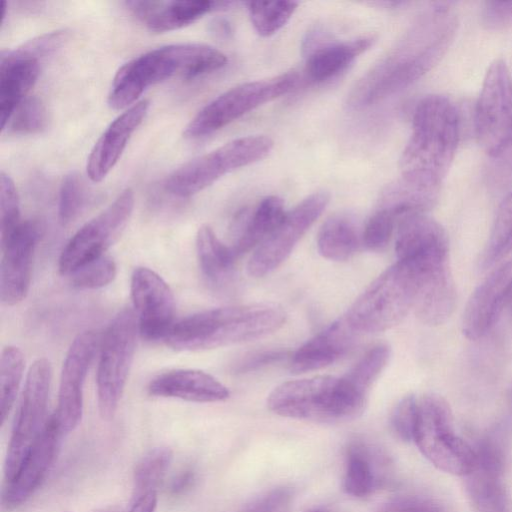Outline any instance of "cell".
<instances>
[{
  "mask_svg": "<svg viewBox=\"0 0 512 512\" xmlns=\"http://www.w3.org/2000/svg\"><path fill=\"white\" fill-rule=\"evenodd\" d=\"M291 496L292 491L289 488H277L252 500L239 512H274L285 505Z\"/></svg>",
  "mask_w": 512,
  "mask_h": 512,
  "instance_id": "obj_48",
  "label": "cell"
},
{
  "mask_svg": "<svg viewBox=\"0 0 512 512\" xmlns=\"http://www.w3.org/2000/svg\"><path fill=\"white\" fill-rule=\"evenodd\" d=\"M52 380L51 363L39 358L30 366L11 431L5 459V477L10 481L18 472L32 443L45 422Z\"/></svg>",
  "mask_w": 512,
  "mask_h": 512,
  "instance_id": "obj_12",
  "label": "cell"
},
{
  "mask_svg": "<svg viewBox=\"0 0 512 512\" xmlns=\"http://www.w3.org/2000/svg\"><path fill=\"white\" fill-rule=\"evenodd\" d=\"M272 148V139L264 135L234 139L175 169L167 177L165 189L178 197H190L225 174L262 160Z\"/></svg>",
  "mask_w": 512,
  "mask_h": 512,
  "instance_id": "obj_8",
  "label": "cell"
},
{
  "mask_svg": "<svg viewBox=\"0 0 512 512\" xmlns=\"http://www.w3.org/2000/svg\"><path fill=\"white\" fill-rule=\"evenodd\" d=\"M397 260L425 266L448 263V239L444 228L425 213H412L398 221Z\"/></svg>",
  "mask_w": 512,
  "mask_h": 512,
  "instance_id": "obj_21",
  "label": "cell"
},
{
  "mask_svg": "<svg viewBox=\"0 0 512 512\" xmlns=\"http://www.w3.org/2000/svg\"><path fill=\"white\" fill-rule=\"evenodd\" d=\"M413 441L430 463L446 473L464 477L474 465V448L456 433L450 406L439 395L417 398Z\"/></svg>",
  "mask_w": 512,
  "mask_h": 512,
  "instance_id": "obj_7",
  "label": "cell"
},
{
  "mask_svg": "<svg viewBox=\"0 0 512 512\" xmlns=\"http://www.w3.org/2000/svg\"><path fill=\"white\" fill-rule=\"evenodd\" d=\"M285 311L272 303L209 309L174 323L165 341L182 351L208 350L266 336L285 322Z\"/></svg>",
  "mask_w": 512,
  "mask_h": 512,
  "instance_id": "obj_4",
  "label": "cell"
},
{
  "mask_svg": "<svg viewBox=\"0 0 512 512\" xmlns=\"http://www.w3.org/2000/svg\"><path fill=\"white\" fill-rule=\"evenodd\" d=\"M232 2L207 0L126 1L128 10L149 30L167 32L188 26L203 15L229 7Z\"/></svg>",
  "mask_w": 512,
  "mask_h": 512,
  "instance_id": "obj_24",
  "label": "cell"
},
{
  "mask_svg": "<svg viewBox=\"0 0 512 512\" xmlns=\"http://www.w3.org/2000/svg\"><path fill=\"white\" fill-rule=\"evenodd\" d=\"M389 458L376 445L364 439L351 440L345 452L344 491L354 497H367L391 481Z\"/></svg>",
  "mask_w": 512,
  "mask_h": 512,
  "instance_id": "obj_22",
  "label": "cell"
},
{
  "mask_svg": "<svg viewBox=\"0 0 512 512\" xmlns=\"http://www.w3.org/2000/svg\"><path fill=\"white\" fill-rule=\"evenodd\" d=\"M381 512H445V509L427 496L402 495L385 504Z\"/></svg>",
  "mask_w": 512,
  "mask_h": 512,
  "instance_id": "obj_45",
  "label": "cell"
},
{
  "mask_svg": "<svg viewBox=\"0 0 512 512\" xmlns=\"http://www.w3.org/2000/svg\"><path fill=\"white\" fill-rule=\"evenodd\" d=\"M284 202L278 196L264 198L252 212H240L233 223V243L237 258L257 248L276 228L285 215Z\"/></svg>",
  "mask_w": 512,
  "mask_h": 512,
  "instance_id": "obj_28",
  "label": "cell"
},
{
  "mask_svg": "<svg viewBox=\"0 0 512 512\" xmlns=\"http://www.w3.org/2000/svg\"><path fill=\"white\" fill-rule=\"evenodd\" d=\"M157 492H150L138 498L131 499L128 512H155Z\"/></svg>",
  "mask_w": 512,
  "mask_h": 512,
  "instance_id": "obj_49",
  "label": "cell"
},
{
  "mask_svg": "<svg viewBox=\"0 0 512 512\" xmlns=\"http://www.w3.org/2000/svg\"><path fill=\"white\" fill-rule=\"evenodd\" d=\"M417 412V398L408 395L395 406L390 424L394 434L403 441H413Z\"/></svg>",
  "mask_w": 512,
  "mask_h": 512,
  "instance_id": "obj_44",
  "label": "cell"
},
{
  "mask_svg": "<svg viewBox=\"0 0 512 512\" xmlns=\"http://www.w3.org/2000/svg\"><path fill=\"white\" fill-rule=\"evenodd\" d=\"M117 266L112 257L103 255L70 274L71 284L81 290H95L109 285L115 279Z\"/></svg>",
  "mask_w": 512,
  "mask_h": 512,
  "instance_id": "obj_40",
  "label": "cell"
},
{
  "mask_svg": "<svg viewBox=\"0 0 512 512\" xmlns=\"http://www.w3.org/2000/svg\"><path fill=\"white\" fill-rule=\"evenodd\" d=\"M48 124V113L44 103L37 97L25 98L13 111L2 130L9 133L30 135L42 132Z\"/></svg>",
  "mask_w": 512,
  "mask_h": 512,
  "instance_id": "obj_39",
  "label": "cell"
},
{
  "mask_svg": "<svg viewBox=\"0 0 512 512\" xmlns=\"http://www.w3.org/2000/svg\"><path fill=\"white\" fill-rule=\"evenodd\" d=\"M102 335L95 330L78 334L71 343L62 365L58 402L53 413L64 434L73 431L83 415V388L89 368L99 352Z\"/></svg>",
  "mask_w": 512,
  "mask_h": 512,
  "instance_id": "obj_15",
  "label": "cell"
},
{
  "mask_svg": "<svg viewBox=\"0 0 512 512\" xmlns=\"http://www.w3.org/2000/svg\"><path fill=\"white\" fill-rule=\"evenodd\" d=\"M138 322L131 308L112 319L101 338L97 366V402L102 419L111 420L123 395L136 350Z\"/></svg>",
  "mask_w": 512,
  "mask_h": 512,
  "instance_id": "obj_9",
  "label": "cell"
},
{
  "mask_svg": "<svg viewBox=\"0 0 512 512\" xmlns=\"http://www.w3.org/2000/svg\"><path fill=\"white\" fill-rule=\"evenodd\" d=\"M24 368L25 358L22 351L12 345L4 347L0 358V414L2 425L15 403Z\"/></svg>",
  "mask_w": 512,
  "mask_h": 512,
  "instance_id": "obj_37",
  "label": "cell"
},
{
  "mask_svg": "<svg viewBox=\"0 0 512 512\" xmlns=\"http://www.w3.org/2000/svg\"><path fill=\"white\" fill-rule=\"evenodd\" d=\"M456 29V16L447 7H433L355 83L348 107H368L416 82L440 61Z\"/></svg>",
  "mask_w": 512,
  "mask_h": 512,
  "instance_id": "obj_1",
  "label": "cell"
},
{
  "mask_svg": "<svg viewBox=\"0 0 512 512\" xmlns=\"http://www.w3.org/2000/svg\"><path fill=\"white\" fill-rule=\"evenodd\" d=\"M474 127L481 148L497 157L512 147V77L503 59L488 67L475 106Z\"/></svg>",
  "mask_w": 512,
  "mask_h": 512,
  "instance_id": "obj_11",
  "label": "cell"
},
{
  "mask_svg": "<svg viewBox=\"0 0 512 512\" xmlns=\"http://www.w3.org/2000/svg\"><path fill=\"white\" fill-rule=\"evenodd\" d=\"M134 192L124 189L102 212L85 223L61 251L58 268L70 275L84 264L105 255L122 235L134 209Z\"/></svg>",
  "mask_w": 512,
  "mask_h": 512,
  "instance_id": "obj_13",
  "label": "cell"
},
{
  "mask_svg": "<svg viewBox=\"0 0 512 512\" xmlns=\"http://www.w3.org/2000/svg\"><path fill=\"white\" fill-rule=\"evenodd\" d=\"M196 251L201 271L209 283L226 284L233 276L237 256L224 244L208 225L199 228L196 235Z\"/></svg>",
  "mask_w": 512,
  "mask_h": 512,
  "instance_id": "obj_32",
  "label": "cell"
},
{
  "mask_svg": "<svg viewBox=\"0 0 512 512\" xmlns=\"http://www.w3.org/2000/svg\"><path fill=\"white\" fill-rule=\"evenodd\" d=\"M22 222L19 196L11 177L0 173V234L1 240L8 237Z\"/></svg>",
  "mask_w": 512,
  "mask_h": 512,
  "instance_id": "obj_42",
  "label": "cell"
},
{
  "mask_svg": "<svg viewBox=\"0 0 512 512\" xmlns=\"http://www.w3.org/2000/svg\"><path fill=\"white\" fill-rule=\"evenodd\" d=\"M152 396L210 403L226 400L230 392L212 375L195 369H175L155 377L148 386Z\"/></svg>",
  "mask_w": 512,
  "mask_h": 512,
  "instance_id": "obj_26",
  "label": "cell"
},
{
  "mask_svg": "<svg viewBox=\"0 0 512 512\" xmlns=\"http://www.w3.org/2000/svg\"><path fill=\"white\" fill-rule=\"evenodd\" d=\"M150 102L141 100L118 115L98 138L87 159L91 181H102L116 165L132 134L145 119Z\"/></svg>",
  "mask_w": 512,
  "mask_h": 512,
  "instance_id": "obj_23",
  "label": "cell"
},
{
  "mask_svg": "<svg viewBox=\"0 0 512 512\" xmlns=\"http://www.w3.org/2000/svg\"><path fill=\"white\" fill-rule=\"evenodd\" d=\"M299 82L295 71L237 85L204 106L184 130L186 138L207 136L239 119L255 108L294 89Z\"/></svg>",
  "mask_w": 512,
  "mask_h": 512,
  "instance_id": "obj_10",
  "label": "cell"
},
{
  "mask_svg": "<svg viewBox=\"0 0 512 512\" xmlns=\"http://www.w3.org/2000/svg\"><path fill=\"white\" fill-rule=\"evenodd\" d=\"M512 251V191L501 201L484 248L481 266L494 265Z\"/></svg>",
  "mask_w": 512,
  "mask_h": 512,
  "instance_id": "obj_36",
  "label": "cell"
},
{
  "mask_svg": "<svg viewBox=\"0 0 512 512\" xmlns=\"http://www.w3.org/2000/svg\"><path fill=\"white\" fill-rule=\"evenodd\" d=\"M509 397H510V400H511V402H512V387H511V389H510Z\"/></svg>",
  "mask_w": 512,
  "mask_h": 512,
  "instance_id": "obj_53",
  "label": "cell"
},
{
  "mask_svg": "<svg viewBox=\"0 0 512 512\" xmlns=\"http://www.w3.org/2000/svg\"><path fill=\"white\" fill-rule=\"evenodd\" d=\"M465 489L475 512H510L504 480L505 453L501 441L487 436L479 441Z\"/></svg>",
  "mask_w": 512,
  "mask_h": 512,
  "instance_id": "obj_16",
  "label": "cell"
},
{
  "mask_svg": "<svg viewBox=\"0 0 512 512\" xmlns=\"http://www.w3.org/2000/svg\"><path fill=\"white\" fill-rule=\"evenodd\" d=\"M373 37H361L350 41H323L306 52L305 72L314 82L329 80L344 71L372 44Z\"/></svg>",
  "mask_w": 512,
  "mask_h": 512,
  "instance_id": "obj_29",
  "label": "cell"
},
{
  "mask_svg": "<svg viewBox=\"0 0 512 512\" xmlns=\"http://www.w3.org/2000/svg\"><path fill=\"white\" fill-rule=\"evenodd\" d=\"M97 512H121V509H119L118 507H108Z\"/></svg>",
  "mask_w": 512,
  "mask_h": 512,
  "instance_id": "obj_52",
  "label": "cell"
},
{
  "mask_svg": "<svg viewBox=\"0 0 512 512\" xmlns=\"http://www.w3.org/2000/svg\"><path fill=\"white\" fill-rule=\"evenodd\" d=\"M172 460L173 451L167 446L156 447L147 452L134 470L132 499L157 492Z\"/></svg>",
  "mask_w": 512,
  "mask_h": 512,
  "instance_id": "obj_35",
  "label": "cell"
},
{
  "mask_svg": "<svg viewBox=\"0 0 512 512\" xmlns=\"http://www.w3.org/2000/svg\"><path fill=\"white\" fill-rule=\"evenodd\" d=\"M250 20L257 33L263 37L273 35L292 17L298 7L294 1L246 2Z\"/></svg>",
  "mask_w": 512,
  "mask_h": 512,
  "instance_id": "obj_38",
  "label": "cell"
},
{
  "mask_svg": "<svg viewBox=\"0 0 512 512\" xmlns=\"http://www.w3.org/2000/svg\"><path fill=\"white\" fill-rule=\"evenodd\" d=\"M435 198L436 192L423 190L401 178L381 191L376 209L388 212L399 221L408 214L425 213Z\"/></svg>",
  "mask_w": 512,
  "mask_h": 512,
  "instance_id": "obj_33",
  "label": "cell"
},
{
  "mask_svg": "<svg viewBox=\"0 0 512 512\" xmlns=\"http://www.w3.org/2000/svg\"><path fill=\"white\" fill-rule=\"evenodd\" d=\"M43 230L41 222L29 219L1 240L0 298L4 305H16L26 297L35 249Z\"/></svg>",
  "mask_w": 512,
  "mask_h": 512,
  "instance_id": "obj_17",
  "label": "cell"
},
{
  "mask_svg": "<svg viewBox=\"0 0 512 512\" xmlns=\"http://www.w3.org/2000/svg\"><path fill=\"white\" fill-rule=\"evenodd\" d=\"M456 304V290L449 267L432 275L422 287L414 307L417 318L429 326L445 323Z\"/></svg>",
  "mask_w": 512,
  "mask_h": 512,
  "instance_id": "obj_31",
  "label": "cell"
},
{
  "mask_svg": "<svg viewBox=\"0 0 512 512\" xmlns=\"http://www.w3.org/2000/svg\"><path fill=\"white\" fill-rule=\"evenodd\" d=\"M329 200L330 195L327 192L317 191L286 212L280 223L250 257L248 273L254 277H262L279 267L325 210Z\"/></svg>",
  "mask_w": 512,
  "mask_h": 512,
  "instance_id": "obj_14",
  "label": "cell"
},
{
  "mask_svg": "<svg viewBox=\"0 0 512 512\" xmlns=\"http://www.w3.org/2000/svg\"><path fill=\"white\" fill-rule=\"evenodd\" d=\"M460 140V116L454 102L439 94L422 98L412 118V132L400 157L401 178L437 192L454 160Z\"/></svg>",
  "mask_w": 512,
  "mask_h": 512,
  "instance_id": "obj_2",
  "label": "cell"
},
{
  "mask_svg": "<svg viewBox=\"0 0 512 512\" xmlns=\"http://www.w3.org/2000/svg\"><path fill=\"white\" fill-rule=\"evenodd\" d=\"M511 299L512 259L491 272L472 292L463 313V334L471 340L483 337Z\"/></svg>",
  "mask_w": 512,
  "mask_h": 512,
  "instance_id": "obj_20",
  "label": "cell"
},
{
  "mask_svg": "<svg viewBox=\"0 0 512 512\" xmlns=\"http://www.w3.org/2000/svg\"><path fill=\"white\" fill-rule=\"evenodd\" d=\"M86 189L77 173H70L63 178L59 191L58 216L63 225L74 221L86 203Z\"/></svg>",
  "mask_w": 512,
  "mask_h": 512,
  "instance_id": "obj_41",
  "label": "cell"
},
{
  "mask_svg": "<svg viewBox=\"0 0 512 512\" xmlns=\"http://www.w3.org/2000/svg\"><path fill=\"white\" fill-rule=\"evenodd\" d=\"M288 358V352L284 350H263L245 355L236 365L237 373L256 371L268 365L278 363Z\"/></svg>",
  "mask_w": 512,
  "mask_h": 512,
  "instance_id": "obj_47",
  "label": "cell"
},
{
  "mask_svg": "<svg viewBox=\"0 0 512 512\" xmlns=\"http://www.w3.org/2000/svg\"><path fill=\"white\" fill-rule=\"evenodd\" d=\"M390 347L378 344L370 348L342 377L345 383L360 397L368 399L370 389L387 366Z\"/></svg>",
  "mask_w": 512,
  "mask_h": 512,
  "instance_id": "obj_34",
  "label": "cell"
},
{
  "mask_svg": "<svg viewBox=\"0 0 512 512\" xmlns=\"http://www.w3.org/2000/svg\"><path fill=\"white\" fill-rule=\"evenodd\" d=\"M37 56L24 47L0 56V120L3 129L15 108L27 98L40 73Z\"/></svg>",
  "mask_w": 512,
  "mask_h": 512,
  "instance_id": "obj_25",
  "label": "cell"
},
{
  "mask_svg": "<svg viewBox=\"0 0 512 512\" xmlns=\"http://www.w3.org/2000/svg\"><path fill=\"white\" fill-rule=\"evenodd\" d=\"M449 267L425 268L397 260L355 300L345 318L356 333L382 332L400 323L415 307L426 281Z\"/></svg>",
  "mask_w": 512,
  "mask_h": 512,
  "instance_id": "obj_5",
  "label": "cell"
},
{
  "mask_svg": "<svg viewBox=\"0 0 512 512\" xmlns=\"http://www.w3.org/2000/svg\"><path fill=\"white\" fill-rule=\"evenodd\" d=\"M482 22L488 29H505L512 26V1L486 2Z\"/></svg>",
  "mask_w": 512,
  "mask_h": 512,
  "instance_id": "obj_46",
  "label": "cell"
},
{
  "mask_svg": "<svg viewBox=\"0 0 512 512\" xmlns=\"http://www.w3.org/2000/svg\"><path fill=\"white\" fill-rule=\"evenodd\" d=\"M209 32L219 40H228L232 36L233 29L226 18L217 17L210 22Z\"/></svg>",
  "mask_w": 512,
  "mask_h": 512,
  "instance_id": "obj_51",
  "label": "cell"
},
{
  "mask_svg": "<svg viewBox=\"0 0 512 512\" xmlns=\"http://www.w3.org/2000/svg\"><path fill=\"white\" fill-rule=\"evenodd\" d=\"M62 436L55 415H50L28 450L18 472L7 482L2 497L6 508L20 506L41 486L55 461Z\"/></svg>",
  "mask_w": 512,
  "mask_h": 512,
  "instance_id": "obj_19",
  "label": "cell"
},
{
  "mask_svg": "<svg viewBox=\"0 0 512 512\" xmlns=\"http://www.w3.org/2000/svg\"><path fill=\"white\" fill-rule=\"evenodd\" d=\"M226 63L225 54L206 44H173L150 50L118 69L108 105L114 110H126L152 85L175 76L191 79L209 74Z\"/></svg>",
  "mask_w": 512,
  "mask_h": 512,
  "instance_id": "obj_3",
  "label": "cell"
},
{
  "mask_svg": "<svg viewBox=\"0 0 512 512\" xmlns=\"http://www.w3.org/2000/svg\"><path fill=\"white\" fill-rule=\"evenodd\" d=\"M363 244V231L356 218L346 212L331 215L322 224L317 236L319 253L326 259L345 261Z\"/></svg>",
  "mask_w": 512,
  "mask_h": 512,
  "instance_id": "obj_30",
  "label": "cell"
},
{
  "mask_svg": "<svg viewBox=\"0 0 512 512\" xmlns=\"http://www.w3.org/2000/svg\"><path fill=\"white\" fill-rule=\"evenodd\" d=\"M397 219L384 210L376 209L363 230V244L370 250L383 249L393 234Z\"/></svg>",
  "mask_w": 512,
  "mask_h": 512,
  "instance_id": "obj_43",
  "label": "cell"
},
{
  "mask_svg": "<svg viewBox=\"0 0 512 512\" xmlns=\"http://www.w3.org/2000/svg\"><path fill=\"white\" fill-rule=\"evenodd\" d=\"M130 291L141 337L165 340L175 315V299L169 285L155 271L137 267L131 276Z\"/></svg>",
  "mask_w": 512,
  "mask_h": 512,
  "instance_id": "obj_18",
  "label": "cell"
},
{
  "mask_svg": "<svg viewBox=\"0 0 512 512\" xmlns=\"http://www.w3.org/2000/svg\"><path fill=\"white\" fill-rule=\"evenodd\" d=\"M367 399L358 396L344 380L316 376L288 381L268 396L267 406L275 414L317 423H342L360 416Z\"/></svg>",
  "mask_w": 512,
  "mask_h": 512,
  "instance_id": "obj_6",
  "label": "cell"
},
{
  "mask_svg": "<svg viewBox=\"0 0 512 512\" xmlns=\"http://www.w3.org/2000/svg\"><path fill=\"white\" fill-rule=\"evenodd\" d=\"M357 335L343 316L307 341L291 356V371L303 373L336 362L352 348Z\"/></svg>",
  "mask_w": 512,
  "mask_h": 512,
  "instance_id": "obj_27",
  "label": "cell"
},
{
  "mask_svg": "<svg viewBox=\"0 0 512 512\" xmlns=\"http://www.w3.org/2000/svg\"><path fill=\"white\" fill-rule=\"evenodd\" d=\"M195 481V473L192 470H185L178 474L171 482L170 492L179 495L189 490Z\"/></svg>",
  "mask_w": 512,
  "mask_h": 512,
  "instance_id": "obj_50",
  "label": "cell"
}]
</instances>
